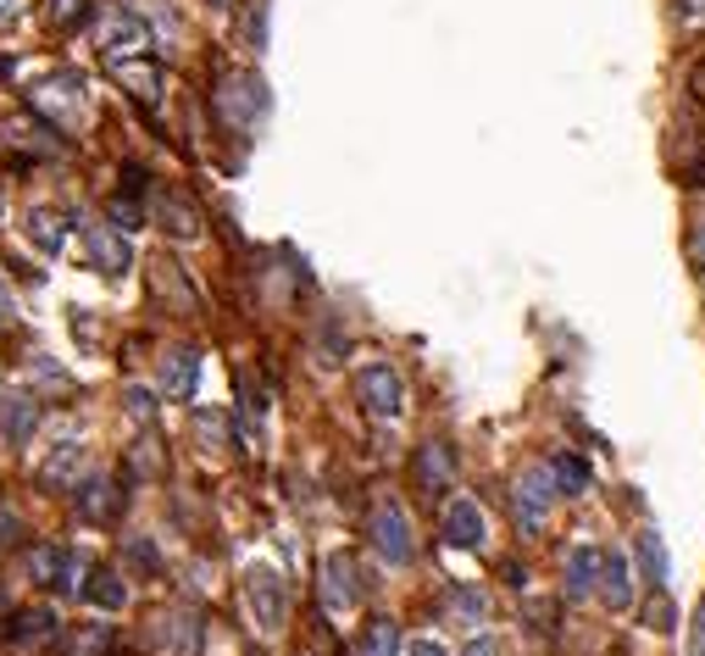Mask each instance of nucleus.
<instances>
[{
  "mask_svg": "<svg viewBox=\"0 0 705 656\" xmlns=\"http://www.w3.org/2000/svg\"><path fill=\"white\" fill-rule=\"evenodd\" d=\"M211 106H217V123L234 129V134H256L261 117H267V84L256 73H222L217 90H211Z\"/></svg>",
  "mask_w": 705,
  "mask_h": 656,
  "instance_id": "1",
  "label": "nucleus"
},
{
  "mask_svg": "<svg viewBox=\"0 0 705 656\" xmlns=\"http://www.w3.org/2000/svg\"><path fill=\"white\" fill-rule=\"evenodd\" d=\"M239 590H245L250 623H256L261 634H283V623H289V584H283V573H278L272 562H250Z\"/></svg>",
  "mask_w": 705,
  "mask_h": 656,
  "instance_id": "2",
  "label": "nucleus"
},
{
  "mask_svg": "<svg viewBox=\"0 0 705 656\" xmlns=\"http://www.w3.org/2000/svg\"><path fill=\"white\" fill-rule=\"evenodd\" d=\"M56 639H62V617H56L51 601L18 606V612H7V623H0V645L18 650V656H45Z\"/></svg>",
  "mask_w": 705,
  "mask_h": 656,
  "instance_id": "3",
  "label": "nucleus"
},
{
  "mask_svg": "<svg viewBox=\"0 0 705 656\" xmlns=\"http://www.w3.org/2000/svg\"><path fill=\"white\" fill-rule=\"evenodd\" d=\"M29 106L34 117H45L56 134H73L84 123V79L79 73H51L45 84L29 90Z\"/></svg>",
  "mask_w": 705,
  "mask_h": 656,
  "instance_id": "4",
  "label": "nucleus"
},
{
  "mask_svg": "<svg viewBox=\"0 0 705 656\" xmlns=\"http://www.w3.org/2000/svg\"><path fill=\"white\" fill-rule=\"evenodd\" d=\"M367 540H373V551H379L390 567H412V562H417L412 517H406V506H401L395 495H384V501L367 512Z\"/></svg>",
  "mask_w": 705,
  "mask_h": 656,
  "instance_id": "5",
  "label": "nucleus"
},
{
  "mask_svg": "<svg viewBox=\"0 0 705 656\" xmlns=\"http://www.w3.org/2000/svg\"><path fill=\"white\" fill-rule=\"evenodd\" d=\"M356 407H362L367 418H379V423H395V418L406 412V379H401V368H395V362H367V368H356Z\"/></svg>",
  "mask_w": 705,
  "mask_h": 656,
  "instance_id": "6",
  "label": "nucleus"
},
{
  "mask_svg": "<svg viewBox=\"0 0 705 656\" xmlns=\"http://www.w3.org/2000/svg\"><path fill=\"white\" fill-rule=\"evenodd\" d=\"M73 228H79V239H84V262H90L101 278L123 284V278L134 273V245H128V234H117L112 223H84V217H73Z\"/></svg>",
  "mask_w": 705,
  "mask_h": 656,
  "instance_id": "7",
  "label": "nucleus"
},
{
  "mask_svg": "<svg viewBox=\"0 0 705 656\" xmlns=\"http://www.w3.org/2000/svg\"><path fill=\"white\" fill-rule=\"evenodd\" d=\"M128 479H117V473H79V484H73V512L84 517V523H117L123 517V506H128V490H123Z\"/></svg>",
  "mask_w": 705,
  "mask_h": 656,
  "instance_id": "8",
  "label": "nucleus"
},
{
  "mask_svg": "<svg viewBox=\"0 0 705 656\" xmlns=\"http://www.w3.org/2000/svg\"><path fill=\"white\" fill-rule=\"evenodd\" d=\"M317 595H322V606H328L333 617H350V612H356L362 595H367V578H356V556H350V551L322 556V584H317Z\"/></svg>",
  "mask_w": 705,
  "mask_h": 656,
  "instance_id": "9",
  "label": "nucleus"
},
{
  "mask_svg": "<svg viewBox=\"0 0 705 656\" xmlns=\"http://www.w3.org/2000/svg\"><path fill=\"white\" fill-rule=\"evenodd\" d=\"M511 506H517V523H522V534H533V529L550 517V506H556V473H550L545 462H528V468L517 473Z\"/></svg>",
  "mask_w": 705,
  "mask_h": 656,
  "instance_id": "10",
  "label": "nucleus"
},
{
  "mask_svg": "<svg viewBox=\"0 0 705 656\" xmlns=\"http://www.w3.org/2000/svg\"><path fill=\"white\" fill-rule=\"evenodd\" d=\"M412 484L428 495V501H445L456 490V445L445 440H423L412 451Z\"/></svg>",
  "mask_w": 705,
  "mask_h": 656,
  "instance_id": "11",
  "label": "nucleus"
},
{
  "mask_svg": "<svg viewBox=\"0 0 705 656\" xmlns=\"http://www.w3.org/2000/svg\"><path fill=\"white\" fill-rule=\"evenodd\" d=\"M200 385V351L195 346H167L156 357V396L162 401H189Z\"/></svg>",
  "mask_w": 705,
  "mask_h": 656,
  "instance_id": "12",
  "label": "nucleus"
},
{
  "mask_svg": "<svg viewBox=\"0 0 705 656\" xmlns=\"http://www.w3.org/2000/svg\"><path fill=\"white\" fill-rule=\"evenodd\" d=\"M40 423H45V407H40V396H29V390H18V396H0V440H7L12 451L34 445Z\"/></svg>",
  "mask_w": 705,
  "mask_h": 656,
  "instance_id": "13",
  "label": "nucleus"
},
{
  "mask_svg": "<svg viewBox=\"0 0 705 656\" xmlns=\"http://www.w3.org/2000/svg\"><path fill=\"white\" fill-rule=\"evenodd\" d=\"M151 51V23L139 12H112L106 18V34H101V57L106 62H128V57H145Z\"/></svg>",
  "mask_w": 705,
  "mask_h": 656,
  "instance_id": "14",
  "label": "nucleus"
},
{
  "mask_svg": "<svg viewBox=\"0 0 705 656\" xmlns=\"http://www.w3.org/2000/svg\"><path fill=\"white\" fill-rule=\"evenodd\" d=\"M151 295H156L167 311H178V317H195V311H200V295H195L189 273H184L173 256H156V262H151Z\"/></svg>",
  "mask_w": 705,
  "mask_h": 656,
  "instance_id": "15",
  "label": "nucleus"
},
{
  "mask_svg": "<svg viewBox=\"0 0 705 656\" xmlns=\"http://www.w3.org/2000/svg\"><path fill=\"white\" fill-rule=\"evenodd\" d=\"M445 545H456V551H484V534H489V517H484V506L473 501V495H456V501H445Z\"/></svg>",
  "mask_w": 705,
  "mask_h": 656,
  "instance_id": "16",
  "label": "nucleus"
},
{
  "mask_svg": "<svg viewBox=\"0 0 705 656\" xmlns=\"http://www.w3.org/2000/svg\"><path fill=\"white\" fill-rule=\"evenodd\" d=\"M68 234H73V223H68L56 206L34 201V206L23 212V239H29V250H40V256H62Z\"/></svg>",
  "mask_w": 705,
  "mask_h": 656,
  "instance_id": "17",
  "label": "nucleus"
},
{
  "mask_svg": "<svg viewBox=\"0 0 705 656\" xmlns=\"http://www.w3.org/2000/svg\"><path fill=\"white\" fill-rule=\"evenodd\" d=\"M106 68H112V79H117L139 106H156V101H162V84H167V79H162V62H156L151 51H145V57H128V62H106Z\"/></svg>",
  "mask_w": 705,
  "mask_h": 656,
  "instance_id": "18",
  "label": "nucleus"
},
{
  "mask_svg": "<svg viewBox=\"0 0 705 656\" xmlns=\"http://www.w3.org/2000/svg\"><path fill=\"white\" fill-rule=\"evenodd\" d=\"M7 140L12 145H23L34 162H56L62 151H68V134H56L45 117H34V112H23V117H12L7 123Z\"/></svg>",
  "mask_w": 705,
  "mask_h": 656,
  "instance_id": "19",
  "label": "nucleus"
},
{
  "mask_svg": "<svg viewBox=\"0 0 705 656\" xmlns=\"http://www.w3.org/2000/svg\"><path fill=\"white\" fill-rule=\"evenodd\" d=\"M79 473H84V440H56V445H51V457L34 468L40 490H51V495L73 490V484H79Z\"/></svg>",
  "mask_w": 705,
  "mask_h": 656,
  "instance_id": "20",
  "label": "nucleus"
},
{
  "mask_svg": "<svg viewBox=\"0 0 705 656\" xmlns=\"http://www.w3.org/2000/svg\"><path fill=\"white\" fill-rule=\"evenodd\" d=\"M151 212H156V223H162L173 239H200V206H195L184 189H156Z\"/></svg>",
  "mask_w": 705,
  "mask_h": 656,
  "instance_id": "21",
  "label": "nucleus"
},
{
  "mask_svg": "<svg viewBox=\"0 0 705 656\" xmlns=\"http://www.w3.org/2000/svg\"><path fill=\"white\" fill-rule=\"evenodd\" d=\"M128 595H134V590H128V573H123V567H101V562H95V573H90V584H84V595H79V601H84V606H95V612H123V606H128Z\"/></svg>",
  "mask_w": 705,
  "mask_h": 656,
  "instance_id": "22",
  "label": "nucleus"
},
{
  "mask_svg": "<svg viewBox=\"0 0 705 656\" xmlns=\"http://www.w3.org/2000/svg\"><path fill=\"white\" fill-rule=\"evenodd\" d=\"M62 656H112L117 628L112 623H62Z\"/></svg>",
  "mask_w": 705,
  "mask_h": 656,
  "instance_id": "23",
  "label": "nucleus"
},
{
  "mask_svg": "<svg viewBox=\"0 0 705 656\" xmlns=\"http://www.w3.org/2000/svg\"><path fill=\"white\" fill-rule=\"evenodd\" d=\"M62 556H68V545H51V540L23 545V584H29V590H56V578H62Z\"/></svg>",
  "mask_w": 705,
  "mask_h": 656,
  "instance_id": "24",
  "label": "nucleus"
},
{
  "mask_svg": "<svg viewBox=\"0 0 705 656\" xmlns=\"http://www.w3.org/2000/svg\"><path fill=\"white\" fill-rule=\"evenodd\" d=\"M600 562H605V551H594V545H572V551H567V595H572V601L594 595Z\"/></svg>",
  "mask_w": 705,
  "mask_h": 656,
  "instance_id": "25",
  "label": "nucleus"
},
{
  "mask_svg": "<svg viewBox=\"0 0 705 656\" xmlns=\"http://www.w3.org/2000/svg\"><path fill=\"white\" fill-rule=\"evenodd\" d=\"M600 601L611 606V612H622L628 601H633V573H628V556H616V551H605V562H600Z\"/></svg>",
  "mask_w": 705,
  "mask_h": 656,
  "instance_id": "26",
  "label": "nucleus"
},
{
  "mask_svg": "<svg viewBox=\"0 0 705 656\" xmlns=\"http://www.w3.org/2000/svg\"><path fill=\"white\" fill-rule=\"evenodd\" d=\"M406 639H401V623L395 617H367L362 634H356V656H401Z\"/></svg>",
  "mask_w": 705,
  "mask_h": 656,
  "instance_id": "27",
  "label": "nucleus"
},
{
  "mask_svg": "<svg viewBox=\"0 0 705 656\" xmlns=\"http://www.w3.org/2000/svg\"><path fill=\"white\" fill-rule=\"evenodd\" d=\"M123 573L134 578H162V551H156V540L151 534H123Z\"/></svg>",
  "mask_w": 705,
  "mask_h": 656,
  "instance_id": "28",
  "label": "nucleus"
},
{
  "mask_svg": "<svg viewBox=\"0 0 705 656\" xmlns=\"http://www.w3.org/2000/svg\"><path fill=\"white\" fill-rule=\"evenodd\" d=\"M156 412H162V396L151 385H123V418L139 423V429H156Z\"/></svg>",
  "mask_w": 705,
  "mask_h": 656,
  "instance_id": "29",
  "label": "nucleus"
},
{
  "mask_svg": "<svg viewBox=\"0 0 705 656\" xmlns=\"http://www.w3.org/2000/svg\"><path fill=\"white\" fill-rule=\"evenodd\" d=\"M162 639H173V656H195V650H200V617H195V612L162 617Z\"/></svg>",
  "mask_w": 705,
  "mask_h": 656,
  "instance_id": "30",
  "label": "nucleus"
},
{
  "mask_svg": "<svg viewBox=\"0 0 705 656\" xmlns=\"http://www.w3.org/2000/svg\"><path fill=\"white\" fill-rule=\"evenodd\" d=\"M90 573H95V556H84V551H68V556H62V578H56V595L79 601V595H84V584H90Z\"/></svg>",
  "mask_w": 705,
  "mask_h": 656,
  "instance_id": "31",
  "label": "nucleus"
},
{
  "mask_svg": "<svg viewBox=\"0 0 705 656\" xmlns=\"http://www.w3.org/2000/svg\"><path fill=\"white\" fill-rule=\"evenodd\" d=\"M633 551H639V562H644V578L661 590V584H666V545H661V534L644 529V534L633 540Z\"/></svg>",
  "mask_w": 705,
  "mask_h": 656,
  "instance_id": "32",
  "label": "nucleus"
},
{
  "mask_svg": "<svg viewBox=\"0 0 705 656\" xmlns=\"http://www.w3.org/2000/svg\"><path fill=\"white\" fill-rule=\"evenodd\" d=\"M189 423H195V434L206 440V451H222V445H234V440H228V429H234V418H228V412H211V407H200Z\"/></svg>",
  "mask_w": 705,
  "mask_h": 656,
  "instance_id": "33",
  "label": "nucleus"
},
{
  "mask_svg": "<svg viewBox=\"0 0 705 656\" xmlns=\"http://www.w3.org/2000/svg\"><path fill=\"white\" fill-rule=\"evenodd\" d=\"M123 479H139V484H156L162 479V457H156V440H139L128 451V473Z\"/></svg>",
  "mask_w": 705,
  "mask_h": 656,
  "instance_id": "34",
  "label": "nucleus"
},
{
  "mask_svg": "<svg viewBox=\"0 0 705 656\" xmlns=\"http://www.w3.org/2000/svg\"><path fill=\"white\" fill-rule=\"evenodd\" d=\"M106 223H112L117 234H134V228L145 223V206L128 201V195H112V201H106Z\"/></svg>",
  "mask_w": 705,
  "mask_h": 656,
  "instance_id": "35",
  "label": "nucleus"
},
{
  "mask_svg": "<svg viewBox=\"0 0 705 656\" xmlns=\"http://www.w3.org/2000/svg\"><path fill=\"white\" fill-rule=\"evenodd\" d=\"M45 18H51V29H79L84 18H90V0H45Z\"/></svg>",
  "mask_w": 705,
  "mask_h": 656,
  "instance_id": "36",
  "label": "nucleus"
},
{
  "mask_svg": "<svg viewBox=\"0 0 705 656\" xmlns=\"http://www.w3.org/2000/svg\"><path fill=\"white\" fill-rule=\"evenodd\" d=\"M550 473H556V484H561L567 495H583V490H589V468H583L578 457H556Z\"/></svg>",
  "mask_w": 705,
  "mask_h": 656,
  "instance_id": "37",
  "label": "nucleus"
},
{
  "mask_svg": "<svg viewBox=\"0 0 705 656\" xmlns=\"http://www.w3.org/2000/svg\"><path fill=\"white\" fill-rule=\"evenodd\" d=\"M450 612H456L462 623H478V617H484V595L467 590V584H456V590H450Z\"/></svg>",
  "mask_w": 705,
  "mask_h": 656,
  "instance_id": "38",
  "label": "nucleus"
},
{
  "mask_svg": "<svg viewBox=\"0 0 705 656\" xmlns=\"http://www.w3.org/2000/svg\"><path fill=\"white\" fill-rule=\"evenodd\" d=\"M644 623H650V628H655V634H666V628H672V623H677V612H672V601H666V595H661V590H655V595H650V606H644Z\"/></svg>",
  "mask_w": 705,
  "mask_h": 656,
  "instance_id": "39",
  "label": "nucleus"
},
{
  "mask_svg": "<svg viewBox=\"0 0 705 656\" xmlns=\"http://www.w3.org/2000/svg\"><path fill=\"white\" fill-rule=\"evenodd\" d=\"M12 545H23V517L18 512H0V551H12Z\"/></svg>",
  "mask_w": 705,
  "mask_h": 656,
  "instance_id": "40",
  "label": "nucleus"
},
{
  "mask_svg": "<svg viewBox=\"0 0 705 656\" xmlns=\"http://www.w3.org/2000/svg\"><path fill=\"white\" fill-rule=\"evenodd\" d=\"M12 322H18V289L0 278V328H12Z\"/></svg>",
  "mask_w": 705,
  "mask_h": 656,
  "instance_id": "41",
  "label": "nucleus"
},
{
  "mask_svg": "<svg viewBox=\"0 0 705 656\" xmlns=\"http://www.w3.org/2000/svg\"><path fill=\"white\" fill-rule=\"evenodd\" d=\"M245 40H250V51H261V40H267V23H261V7H250V12H245Z\"/></svg>",
  "mask_w": 705,
  "mask_h": 656,
  "instance_id": "42",
  "label": "nucleus"
},
{
  "mask_svg": "<svg viewBox=\"0 0 705 656\" xmlns=\"http://www.w3.org/2000/svg\"><path fill=\"white\" fill-rule=\"evenodd\" d=\"M401 656H450V650H445V645H439L434 634H423V639H412V645H406Z\"/></svg>",
  "mask_w": 705,
  "mask_h": 656,
  "instance_id": "43",
  "label": "nucleus"
},
{
  "mask_svg": "<svg viewBox=\"0 0 705 656\" xmlns=\"http://www.w3.org/2000/svg\"><path fill=\"white\" fill-rule=\"evenodd\" d=\"M688 656H705V601L694 612V634H688Z\"/></svg>",
  "mask_w": 705,
  "mask_h": 656,
  "instance_id": "44",
  "label": "nucleus"
},
{
  "mask_svg": "<svg viewBox=\"0 0 705 656\" xmlns=\"http://www.w3.org/2000/svg\"><path fill=\"white\" fill-rule=\"evenodd\" d=\"M462 656H500V645L489 639V634H478V639H467V650Z\"/></svg>",
  "mask_w": 705,
  "mask_h": 656,
  "instance_id": "45",
  "label": "nucleus"
},
{
  "mask_svg": "<svg viewBox=\"0 0 705 656\" xmlns=\"http://www.w3.org/2000/svg\"><path fill=\"white\" fill-rule=\"evenodd\" d=\"M688 90H694V101H705V57L694 62V73H688Z\"/></svg>",
  "mask_w": 705,
  "mask_h": 656,
  "instance_id": "46",
  "label": "nucleus"
},
{
  "mask_svg": "<svg viewBox=\"0 0 705 656\" xmlns=\"http://www.w3.org/2000/svg\"><path fill=\"white\" fill-rule=\"evenodd\" d=\"M677 12L683 18H705V0H677Z\"/></svg>",
  "mask_w": 705,
  "mask_h": 656,
  "instance_id": "47",
  "label": "nucleus"
},
{
  "mask_svg": "<svg viewBox=\"0 0 705 656\" xmlns=\"http://www.w3.org/2000/svg\"><path fill=\"white\" fill-rule=\"evenodd\" d=\"M0 12H7V0H0Z\"/></svg>",
  "mask_w": 705,
  "mask_h": 656,
  "instance_id": "48",
  "label": "nucleus"
}]
</instances>
